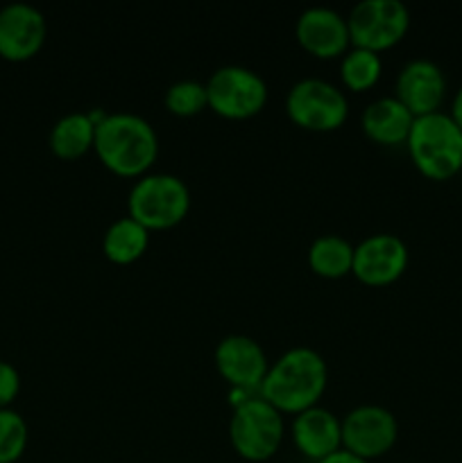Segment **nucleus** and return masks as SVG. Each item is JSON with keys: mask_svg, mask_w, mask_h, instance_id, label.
<instances>
[{"mask_svg": "<svg viewBox=\"0 0 462 463\" xmlns=\"http://www.w3.org/2000/svg\"><path fill=\"white\" fill-rule=\"evenodd\" d=\"M294 36L299 45L317 59L342 57L351 48L347 16L324 5H313L299 14L294 23Z\"/></svg>", "mask_w": 462, "mask_h": 463, "instance_id": "nucleus-12", "label": "nucleus"}, {"mask_svg": "<svg viewBox=\"0 0 462 463\" xmlns=\"http://www.w3.org/2000/svg\"><path fill=\"white\" fill-rule=\"evenodd\" d=\"M102 118L104 113L100 111H71L59 118L48 138L54 156L72 161L91 152L95 145V127Z\"/></svg>", "mask_w": 462, "mask_h": 463, "instance_id": "nucleus-17", "label": "nucleus"}, {"mask_svg": "<svg viewBox=\"0 0 462 463\" xmlns=\"http://www.w3.org/2000/svg\"><path fill=\"white\" fill-rule=\"evenodd\" d=\"M329 384V369L322 353L311 346H293L270 362L258 396L274 405L281 414H299L320 405Z\"/></svg>", "mask_w": 462, "mask_h": 463, "instance_id": "nucleus-1", "label": "nucleus"}, {"mask_svg": "<svg viewBox=\"0 0 462 463\" xmlns=\"http://www.w3.org/2000/svg\"><path fill=\"white\" fill-rule=\"evenodd\" d=\"M285 437L284 414L256 396L245 398L234 407L229 420V441L247 461H267L279 452Z\"/></svg>", "mask_w": 462, "mask_h": 463, "instance_id": "nucleus-5", "label": "nucleus"}, {"mask_svg": "<svg viewBox=\"0 0 462 463\" xmlns=\"http://www.w3.org/2000/svg\"><path fill=\"white\" fill-rule=\"evenodd\" d=\"M208 109L229 120H247L265 109L270 89L261 72L240 63H226L207 80Z\"/></svg>", "mask_w": 462, "mask_h": 463, "instance_id": "nucleus-6", "label": "nucleus"}, {"mask_svg": "<svg viewBox=\"0 0 462 463\" xmlns=\"http://www.w3.org/2000/svg\"><path fill=\"white\" fill-rule=\"evenodd\" d=\"M447 95V77L435 61L424 57L410 59L403 63L397 75V93L394 98L415 118L439 111Z\"/></svg>", "mask_w": 462, "mask_h": 463, "instance_id": "nucleus-14", "label": "nucleus"}, {"mask_svg": "<svg viewBox=\"0 0 462 463\" xmlns=\"http://www.w3.org/2000/svg\"><path fill=\"white\" fill-rule=\"evenodd\" d=\"M317 463H370V461L361 459V457L351 455V452H349V450H344V448H340L338 452H333V455L324 457V459L317 461Z\"/></svg>", "mask_w": 462, "mask_h": 463, "instance_id": "nucleus-24", "label": "nucleus"}, {"mask_svg": "<svg viewBox=\"0 0 462 463\" xmlns=\"http://www.w3.org/2000/svg\"><path fill=\"white\" fill-rule=\"evenodd\" d=\"M347 25L351 45L380 54L406 36L410 9L401 0H361L347 14Z\"/></svg>", "mask_w": 462, "mask_h": 463, "instance_id": "nucleus-8", "label": "nucleus"}, {"mask_svg": "<svg viewBox=\"0 0 462 463\" xmlns=\"http://www.w3.org/2000/svg\"><path fill=\"white\" fill-rule=\"evenodd\" d=\"M95 154L118 176L148 175L159 156L157 129L134 111L104 113L95 127Z\"/></svg>", "mask_w": 462, "mask_h": 463, "instance_id": "nucleus-2", "label": "nucleus"}, {"mask_svg": "<svg viewBox=\"0 0 462 463\" xmlns=\"http://www.w3.org/2000/svg\"><path fill=\"white\" fill-rule=\"evenodd\" d=\"M285 113L302 129L335 131L347 122L349 99L333 81L302 77L285 95Z\"/></svg>", "mask_w": 462, "mask_h": 463, "instance_id": "nucleus-7", "label": "nucleus"}, {"mask_svg": "<svg viewBox=\"0 0 462 463\" xmlns=\"http://www.w3.org/2000/svg\"><path fill=\"white\" fill-rule=\"evenodd\" d=\"M410 253L406 242L394 233H371L353 247V269L361 283L390 285L401 279Z\"/></svg>", "mask_w": 462, "mask_h": 463, "instance_id": "nucleus-11", "label": "nucleus"}, {"mask_svg": "<svg viewBox=\"0 0 462 463\" xmlns=\"http://www.w3.org/2000/svg\"><path fill=\"white\" fill-rule=\"evenodd\" d=\"M166 109L172 116L190 118L202 113L208 109V95H207V81L199 80H177L172 81L163 95Z\"/></svg>", "mask_w": 462, "mask_h": 463, "instance_id": "nucleus-21", "label": "nucleus"}, {"mask_svg": "<svg viewBox=\"0 0 462 463\" xmlns=\"http://www.w3.org/2000/svg\"><path fill=\"white\" fill-rule=\"evenodd\" d=\"M383 72V61L380 54L367 48H351L340 59V77L342 84L351 90H370Z\"/></svg>", "mask_w": 462, "mask_h": 463, "instance_id": "nucleus-20", "label": "nucleus"}, {"mask_svg": "<svg viewBox=\"0 0 462 463\" xmlns=\"http://www.w3.org/2000/svg\"><path fill=\"white\" fill-rule=\"evenodd\" d=\"M149 244V231L134 217L113 220L102 235V251L116 265H131L139 260Z\"/></svg>", "mask_w": 462, "mask_h": 463, "instance_id": "nucleus-18", "label": "nucleus"}, {"mask_svg": "<svg viewBox=\"0 0 462 463\" xmlns=\"http://www.w3.org/2000/svg\"><path fill=\"white\" fill-rule=\"evenodd\" d=\"M415 116L394 95L376 98L365 107L361 116L362 131L379 145H401L410 136Z\"/></svg>", "mask_w": 462, "mask_h": 463, "instance_id": "nucleus-16", "label": "nucleus"}, {"mask_svg": "<svg viewBox=\"0 0 462 463\" xmlns=\"http://www.w3.org/2000/svg\"><path fill=\"white\" fill-rule=\"evenodd\" d=\"M406 147L417 170L428 179L447 181L462 170V129L442 109L415 118Z\"/></svg>", "mask_w": 462, "mask_h": 463, "instance_id": "nucleus-3", "label": "nucleus"}, {"mask_svg": "<svg viewBox=\"0 0 462 463\" xmlns=\"http://www.w3.org/2000/svg\"><path fill=\"white\" fill-rule=\"evenodd\" d=\"M308 265L322 279H342L353 269V244L342 235H320L308 247Z\"/></svg>", "mask_w": 462, "mask_h": 463, "instance_id": "nucleus-19", "label": "nucleus"}, {"mask_svg": "<svg viewBox=\"0 0 462 463\" xmlns=\"http://www.w3.org/2000/svg\"><path fill=\"white\" fill-rule=\"evenodd\" d=\"M213 360H216L217 373L236 392L258 393L263 378L270 369V360L261 344L249 335L238 333L226 335L217 342Z\"/></svg>", "mask_w": 462, "mask_h": 463, "instance_id": "nucleus-10", "label": "nucleus"}, {"mask_svg": "<svg viewBox=\"0 0 462 463\" xmlns=\"http://www.w3.org/2000/svg\"><path fill=\"white\" fill-rule=\"evenodd\" d=\"M27 448V423L18 411L0 410V463H14Z\"/></svg>", "mask_w": 462, "mask_h": 463, "instance_id": "nucleus-22", "label": "nucleus"}, {"mask_svg": "<svg viewBox=\"0 0 462 463\" xmlns=\"http://www.w3.org/2000/svg\"><path fill=\"white\" fill-rule=\"evenodd\" d=\"M399 439V420L388 407L365 402L342 416V448L361 459L383 457Z\"/></svg>", "mask_w": 462, "mask_h": 463, "instance_id": "nucleus-9", "label": "nucleus"}, {"mask_svg": "<svg viewBox=\"0 0 462 463\" xmlns=\"http://www.w3.org/2000/svg\"><path fill=\"white\" fill-rule=\"evenodd\" d=\"M21 392V375L9 362L0 360V410L9 407Z\"/></svg>", "mask_w": 462, "mask_h": 463, "instance_id": "nucleus-23", "label": "nucleus"}, {"mask_svg": "<svg viewBox=\"0 0 462 463\" xmlns=\"http://www.w3.org/2000/svg\"><path fill=\"white\" fill-rule=\"evenodd\" d=\"M290 434L294 448L317 463L342 448V419L326 407L313 405L293 416Z\"/></svg>", "mask_w": 462, "mask_h": 463, "instance_id": "nucleus-15", "label": "nucleus"}, {"mask_svg": "<svg viewBox=\"0 0 462 463\" xmlns=\"http://www.w3.org/2000/svg\"><path fill=\"white\" fill-rule=\"evenodd\" d=\"M48 21L30 3H9L0 9V57L7 61H27L45 43Z\"/></svg>", "mask_w": 462, "mask_h": 463, "instance_id": "nucleus-13", "label": "nucleus"}, {"mask_svg": "<svg viewBox=\"0 0 462 463\" xmlns=\"http://www.w3.org/2000/svg\"><path fill=\"white\" fill-rule=\"evenodd\" d=\"M190 211V190L170 172L139 176L127 194V215L148 231H166L179 224Z\"/></svg>", "mask_w": 462, "mask_h": 463, "instance_id": "nucleus-4", "label": "nucleus"}, {"mask_svg": "<svg viewBox=\"0 0 462 463\" xmlns=\"http://www.w3.org/2000/svg\"><path fill=\"white\" fill-rule=\"evenodd\" d=\"M448 113H451V118L457 122V127L462 129V86L457 89L456 98H453V104H451V111Z\"/></svg>", "mask_w": 462, "mask_h": 463, "instance_id": "nucleus-25", "label": "nucleus"}]
</instances>
